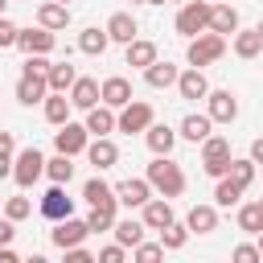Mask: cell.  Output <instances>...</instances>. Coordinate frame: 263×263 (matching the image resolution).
<instances>
[{"label":"cell","mask_w":263,"mask_h":263,"mask_svg":"<svg viewBox=\"0 0 263 263\" xmlns=\"http://www.w3.org/2000/svg\"><path fill=\"white\" fill-rule=\"evenodd\" d=\"M156 193H164V197H181L185 193V173H181V164H173L168 156H156L152 164H148V177H144Z\"/></svg>","instance_id":"cell-1"},{"label":"cell","mask_w":263,"mask_h":263,"mask_svg":"<svg viewBox=\"0 0 263 263\" xmlns=\"http://www.w3.org/2000/svg\"><path fill=\"white\" fill-rule=\"evenodd\" d=\"M226 53V37L222 33H214V29H205V33H197V37H189V66H210V62H218Z\"/></svg>","instance_id":"cell-2"},{"label":"cell","mask_w":263,"mask_h":263,"mask_svg":"<svg viewBox=\"0 0 263 263\" xmlns=\"http://www.w3.org/2000/svg\"><path fill=\"white\" fill-rule=\"evenodd\" d=\"M201 168L210 177H226V168H230V140L226 136H205L201 140Z\"/></svg>","instance_id":"cell-3"},{"label":"cell","mask_w":263,"mask_h":263,"mask_svg":"<svg viewBox=\"0 0 263 263\" xmlns=\"http://www.w3.org/2000/svg\"><path fill=\"white\" fill-rule=\"evenodd\" d=\"M210 8H214V4H205V0H189V4L177 12V33H181V37L205 33V29H210Z\"/></svg>","instance_id":"cell-4"},{"label":"cell","mask_w":263,"mask_h":263,"mask_svg":"<svg viewBox=\"0 0 263 263\" xmlns=\"http://www.w3.org/2000/svg\"><path fill=\"white\" fill-rule=\"evenodd\" d=\"M86 144H90V132H86V123H58V132H53V148L58 152H66V156H78V152H86Z\"/></svg>","instance_id":"cell-5"},{"label":"cell","mask_w":263,"mask_h":263,"mask_svg":"<svg viewBox=\"0 0 263 263\" xmlns=\"http://www.w3.org/2000/svg\"><path fill=\"white\" fill-rule=\"evenodd\" d=\"M41 173H45V156H41L37 148H25V152L12 160V181H16L21 189H29V185H33Z\"/></svg>","instance_id":"cell-6"},{"label":"cell","mask_w":263,"mask_h":263,"mask_svg":"<svg viewBox=\"0 0 263 263\" xmlns=\"http://www.w3.org/2000/svg\"><path fill=\"white\" fill-rule=\"evenodd\" d=\"M148 123H152V107H148V103H140V99L123 103V107H119V115H115V127H119V132H127V136H132V132H144Z\"/></svg>","instance_id":"cell-7"},{"label":"cell","mask_w":263,"mask_h":263,"mask_svg":"<svg viewBox=\"0 0 263 263\" xmlns=\"http://www.w3.org/2000/svg\"><path fill=\"white\" fill-rule=\"evenodd\" d=\"M86 234H90V226H86L82 218H74V214H70V218H58V226H53V247H62V251H66V247H78Z\"/></svg>","instance_id":"cell-8"},{"label":"cell","mask_w":263,"mask_h":263,"mask_svg":"<svg viewBox=\"0 0 263 263\" xmlns=\"http://www.w3.org/2000/svg\"><path fill=\"white\" fill-rule=\"evenodd\" d=\"M16 45H21L25 53H49V49L58 45V37H53V29L37 25V29H21V33H16Z\"/></svg>","instance_id":"cell-9"},{"label":"cell","mask_w":263,"mask_h":263,"mask_svg":"<svg viewBox=\"0 0 263 263\" xmlns=\"http://www.w3.org/2000/svg\"><path fill=\"white\" fill-rule=\"evenodd\" d=\"M115 197H119V205L140 210V205L152 197V185H148V181H140V177H127V181H119V185H115Z\"/></svg>","instance_id":"cell-10"},{"label":"cell","mask_w":263,"mask_h":263,"mask_svg":"<svg viewBox=\"0 0 263 263\" xmlns=\"http://www.w3.org/2000/svg\"><path fill=\"white\" fill-rule=\"evenodd\" d=\"M41 214H45L49 222H58V218H70V214H74V197H66V189L53 181V185H49V193L41 197Z\"/></svg>","instance_id":"cell-11"},{"label":"cell","mask_w":263,"mask_h":263,"mask_svg":"<svg viewBox=\"0 0 263 263\" xmlns=\"http://www.w3.org/2000/svg\"><path fill=\"white\" fill-rule=\"evenodd\" d=\"M205 103H210V111H205V115H210L214 123H230V119L238 115V99H234L230 90H210V95H205Z\"/></svg>","instance_id":"cell-12"},{"label":"cell","mask_w":263,"mask_h":263,"mask_svg":"<svg viewBox=\"0 0 263 263\" xmlns=\"http://www.w3.org/2000/svg\"><path fill=\"white\" fill-rule=\"evenodd\" d=\"M45 95H49V82H45V74H21V82H16V99H21L25 107H33V103H45Z\"/></svg>","instance_id":"cell-13"},{"label":"cell","mask_w":263,"mask_h":263,"mask_svg":"<svg viewBox=\"0 0 263 263\" xmlns=\"http://www.w3.org/2000/svg\"><path fill=\"white\" fill-rule=\"evenodd\" d=\"M99 99H103V103H107L111 111H119L123 103H132V82L115 74V78H107V82L99 86Z\"/></svg>","instance_id":"cell-14"},{"label":"cell","mask_w":263,"mask_h":263,"mask_svg":"<svg viewBox=\"0 0 263 263\" xmlns=\"http://www.w3.org/2000/svg\"><path fill=\"white\" fill-rule=\"evenodd\" d=\"M86 160L103 173V168H111V164L119 160V148H115L107 136H95V144H86Z\"/></svg>","instance_id":"cell-15"},{"label":"cell","mask_w":263,"mask_h":263,"mask_svg":"<svg viewBox=\"0 0 263 263\" xmlns=\"http://www.w3.org/2000/svg\"><path fill=\"white\" fill-rule=\"evenodd\" d=\"M82 197H86L90 205H103V210H115V205H119L115 185H107V181H99V177H90V181L82 185Z\"/></svg>","instance_id":"cell-16"},{"label":"cell","mask_w":263,"mask_h":263,"mask_svg":"<svg viewBox=\"0 0 263 263\" xmlns=\"http://www.w3.org/2000/svg\"><path fill=\"white\" fill-rule=\"evenodd\" d=\"M140 210H144V226H148V230H164V226L173 222V205H168V197H160V201L148 197Z\"/></svg>","instance_id":"cell-17"},{"label":"cell","mask_w":263,"mask_h":263,"mask_svg":"<svg viewBox=\"0 0 263 263\" xmlns=\"http://www.w3.org/2000/svg\"><path fill=\"white\" fill-rule=\"evenodd\" d=\"M177 90H181V99H205V95H210V82H205V74L193 66V70L177 74Z\"/></svg>","instance_id":"cell-18"},{"label":"cell","mask_w":263,"mask_h":263,"mask_svg":"<svg viewBox=\"0 0 263 263\" xmlns=\"http://www.w3.org/2000/svg\"><path fill=\"white\" fill-rule=\"evenodd\" d=\"M95 103H99V82H95V78H74V86H70V107L90 111Z\"/></svg>","instance_id":"cell-19"},{"label":"cell","mask_w":263,"mask_h":263,"mask_svg":"<svg viewBox=\"0 0 263 263\" xmlns=\"http://www.w3.org/2000/svg\"><path fill=\"white\" fill-rule=\"evenodd\" d=\"M144 140H148V148H152L156 156H168L173 144H177V132L164 127V123H148V127H144Z\"/></svg>","instance_id":"cell-20"},{"label":"cell","mask_w":263,"mask_h":263,"mask_svg":"<svg viewBox=\"0 0 263 263\" xmlns=\"http://www.w3.org/2000/svg\"><path fill=\"white\" fill-rule=\"evenodd\" d=\"M37 25H45V29H66V25H70V4H62V0L41 4V8H37Z\"/></svg>","instance_id":"cell-21"},{"label":"cell","mask_w":263,"mask_h":263,"mask_svg":"<svg viewBox=\"0 0 263 263\" xmlns=\"http://www.w3.org/2000/svg\"><path fill=\"white\" fill-rule=\"evenodd\" d=\"M86 132H90V136H107V132H115V111H111L107 103H103V107L95 103V107L86 111Z\"/></svg>","instance_id":"cell-22"},{"label":"cell","mask_w":263,"mask_h":263,"mask_svg":"<svg viewBox=\"0 0 263 263\" xmlns=\"http://www.w3.org/2000/svg\"><path fill=\"white\" fill-rule=\"evenodd\" d=\"M185 226H189V234H210L218 226V210L214 205H193L189 218H185Z\"/></svg>","instance_id":"cell-23"},{"label":"cell","mask_w":263,"mask_h":263,"mask_svg":"<svg viewBox=\"0 0 263 263\" xmlns=\"http://www.w3.org/2000/svg\"><path fill=\"white\" fill-rule=\"evenodd\" d=\"M144 230H148V226H144V218H140V222H136V218H123V222H115V226H111V234H115V242H119L123 251H127V247H136V242L144 238Z\"/></svg>","instance_id":"cell-24"},{"label":"cell","mask_w":263,"mask_h":263,"mask_svg":"<svg viewBox=\"0 0 263 263\" xmlns=\"http://www.w3.org/2000/svg\"><path fill=\"white\" fill-rule=\"evenodd\" d=\"M210 29L222 33V37H226V33H238V12H234L230 4H214V8H210Z\"/></svg>","instance_id":"cell-25"},{"label":"cell","mask_w":263,"mask_h":263,"mask_svg":"<svg viewBox=\"0 0 263 263\" xmlns=\"http://www.w3.org/2000/svg\"><path fill=\"white\" fill-rule=\"evenodd\" d=\"M177 74H181V70H177L173 62H152V66H144V82L156 86V90H160V86H173Z\"/></svg>","instance_id":"cell-26"},{"label":"cell","mask_w":263,"mask_h":263,"mask_svg":"<svg viewBox=\"0 0 263 263\" xmlns=\"http://www.w3.org/2000/svg\"><path fill=\"white\" fill-rule=\"evenodd\" d=\"M107 37H111V41H123V45H127V41L136 37V16H132V12H115V16L107 21Z\"/></svg>","instance_id":"cell-27"},{"label":"cell","mask_w":263,"mask_h":263,"mask_svg":"<svg viewBox=\"0 0 263 263\" xmlns=\"http://www.w3.org/2000/svg\"><path fill=\"white\" fill-rule=\"evenodd\" d=\"M152 62H156V45L132 37V41H127V66H140V70H144V66H152Z\"/></svg>","instance_id":"cell-28"},{"label":"cell","mask_w":263,"mask_h":263,"mask_svg":"<svg viewBox=\"0 0 263 263\" xmlns=\"http://www.w3.org/2000/svg\"><path fill=\"white\" fill-rule=\"evenodd\" d=\"M210 127H214L210 115H185V119H181V136L193 140V144H201V140L210 136Z\"/></svg>","instance_id":"cell-29"},{"label":"cell","mask_w":263,"mask_h":263,"mask_svg":"<svg viewBox=\"0 0 263 263\" xmlns=\"http://www.w3.org/2000/svg\"><path fill=\"white\" fill-rule=\"evenodd\" d=\"M107 45H111V37H107V29H86V33L78 37V49H82V53H90V58H99V53H107Z\"/></svg>","instance_id":"cell-30"},{"label":"cell","mask_w":263,"mask_h":263,"mask_svg":"<svg viewBox=\"0 0 263 263\" xmlns=\"http://www.w3.org/2000/svg\"><path fill=\"white\" fill-rule=\"evenodd\" d=\"M74 78H78V74H74V66H70V62H58V66H49V74H45L49 90H62V95L74 86Z\"/></svg>","instance_id":"cell-31"},{"label":"cell","mask_w":263,"mask_h":263,"mask_svg":"<svg viewBox=\"0 0 263 263\" xmlns=\"http://www.w3.org/2000/svg\"><path fill=\"white\" fill-rule=\"evenodd\" d=\"M45 119H49V123H66V119H70V99H66L62 90H49V95H45Z\"/></svg>","instance_id":"cell-32"},{"label":"cell","mask_w":263,"mask_h":263,"mask_svg":"<svg viewBox=\"0 0 263 263\" xmlns=\"http://www.w3.org/2000/svg\"><path fill=\"white\" fill-rule=\"evenodd\" d=\"M259 49H263V37H259V29L234 33V53H238V58H259Z\"/></svg>","instance_id":"cell-33"},{"label":"cell","mask_w":263,"mask_h":263,"mask_svg":"<svg viewBox=\"0 0 263 263\" xmlns=\"http://www.w3.org/2000/svg\"><path fill=\"white\" fill-rule=\"evenodd\" d=\"M45 177H49V181H58V185H70V177H74L70 156H66V152H58L53 160H45Z\"/></svg>","instance_id":"cell-34"},{"label":"cell","mask_w":263,"mask_h":263,"mask_svg":"<svg viewBox=\"0 0 263 263\" xmlns=\"http://www.w3.org/2000/svg\"><path fill=\"white\" fill-rule=\"evenodd\" d=\"M238 230H247V234H259V230H263V205H259V201L238 205Z\"/></svg>","instance_id":"cell-35"},{"label":"cell","mask_w":263,"mask_h":263,"mask_svg":"<svg viewBox=\"0 0 263 263\" xmlns=\"http://www.w3.org/2000/svg\"><path fill=\"white\" fill-rule=\"evenodd\" d=\"M238 197H242V185H234L230 177H218V189H214V205H238Z\"/></svg>","instance_id":"cell-36"},{"label":"cell","mask_w":263,"mask_h":263,"mask_svg":"<svg viewBox=\"0 0 263 263\" xmlns=\"http://www.w3.org/2000/svg\"><path fill=\"white\" fill-rule=\"evenodd\" d=\"M185 238H189V226H181L177 218L160 230V247H164V251H181V247H185Z\"/></svg>","instance_id":"cell-37"},{"label":"cell","mask_w":263,"mask_h":263,"mask_svg":"<svg viewBox=\"0 0 263 263\" xmlns=\"http://www.w3.org/2000/svg\"><path fill=\"white\" fill-rule=\"evenodd\" d=\"M226 177H230L234 185H242V189H247V185L255 181V160H234V156H230V168H226Z\"/></svg>","instance_id":"cell-38"},{"label":"cell","mask_w":263,"mask_h":263,"mask_svg":"<svg viewBox=\"0 0 263 263\" xmlns=\"http://www.w3.org/2000/svg\"><path fill=\"white\" fill-rule=\"evenodd\" d=\"M86 226H90V234H99V230H111V226H115V210L90 205V218H86Z\"/></svg>","instance_id":"cell-39"},{"label":"cell","mask_w":263,"mask_h":263,"mask_svg":"<svg viewBox=\"0 0 263 263\" xmlns=\"http://www.w3.org/2000/svg\"><path fill=\"white\" fill-rule=\"evenodd\" d=\"M132 255H136L140 263H156V259H164V247H160V242H144V238H140V242L132 247Z\"/></svg>","instance_id":"cell-40"},{"label":"cell","mask_w":263,"mask_h":263,"mask_svg":"<svg viewBox=\"0 0 263 263\" xmlns=\"http://www.w3.org/2000/svg\"><path fill=\"white\" fill-rule=\"evenodd\" d=\"M29 214H33V201H29V197H8V205H4V218L21 222V218H29Z\"/></svg>","instance_id":"cell-41"},{"label":"cell","mask_w":263,"mask_h":263,"mask_svg":"<svg viewBox=\"0 0 263 263\" xmlns=\"http://www.w3.org/2000/svg\"><path fill=\"white\" fill-rule=\"evenodd\" d=\"M16 33H21V29H16V25L8 21V16H0V49H8V45H16Z\"/></svg>","instance_id":"cell-42"},{"label":"cell","mask_w":263,"mask_h":263,"mask_svg":"<svg viewBox=\"0 0 263 263\" xmlns=\"http://www.w3.org/2000/svg\"><path fill=\"white\" fill-rule=\"evenodd\" d=\"M99 263H123V247H119V242L103 247V251H99Z\"/></svg>","instance_id":"cell-43"},{"label":"cell","mask_w":263,"mask_h":263,"mask_svg":"<svg viewBox=\"0 0 263 263\" xmlns=\"http://www.w3.org/2000/svg\"><path fill=\"white\" fill-rule=\"evenodd\" d=\"M255 259H259V247H251V242L234 247V263H255Z\"/></svg>","instance_id":"cell-44"},{"label":"cell","mask_w":263,"mask_h":263,"mask_svg":"<svg viewBox=\"0 0 263 263\" xmlns=\"http://www.w3.org/2000/svg\"><path fill=\"white\" fill-rule=\"evenodd\" d=\"M90 259H95V255H90L82 242H78V247H66V263H90Z\"/></svg>","instance_id":"cell-45"},{"label":"cell","mask_w":263,"mask_h":263,"mask_svg":"<svg viewBox=\"0 0 263 263\" xmlns=\"http://www.w3.org/2000/svg\"><path fill=\"white\" fill-rule=\"evenodd\" d=\"M12 234H16V230H12V218H0V247H8Z\"/></svg>","instance_id":"cell-46"},{"label":"cell","mask_w":263,"mask_h":263,"mask_svg":"<svg viewBox=\"0 0 263 263\" xmlns=\"http://www.w3.org/2000/svg\"><path fill=\"white\" fill-rule=\"evenodd\" d=\"M0 177H12V152H0Z\"/></svg>","instance_id":"cell-47"},{"label":"cell","mask_w":263,"mask_h":263,"mask_svg":"<svg viewBox=\"0 0 263 263\" xmlns=\"http://www.w3.org/2000/svg\"><path fill=\"white\" fill-rule=\"evenodd\" d=\"M16 148V140H12V132H0V152H12Z\"/></svg>","instance_id":"cell-48"},{"label":"cell","mask_w":263,"mask_h":263,"mask_svg":"<svg viewBox=\"0 0 263 263\" xmlns=\"http://www.w3.org/2000/svg\"><path fill=\"white\" fill-rule=\"evenodd\" d=\"M251 160H255V164H263V136L251 144Z\"/></svg>","instance_id":"cell-49"},{"label":"cell","mask_w":263,"mask_h":263,"mask_svg":"<svg viewBox=\"0 0 263 263\" xmlns=\"http://www.w3.org/2000/svg\"><path fill=\"white\" fill-rule=\"evenodd\" d=\"M0 263H16V251L12 247H0Z\"/></svg>","instance_id":"cell-50"},{"label":"cell","mask_w":263,"mask_h":263,"mask_svg":"<svg viewBox=\"0 0 263 263\" xmlns=\"http://www.w3.org/2000/svg\"><path fill=\"white\" fill-rule=\"evenodd\" d=\"M259 259H263V230H259Z\"/></svg>","instance_id":"cell-51"},{"label":"cell","mask_w":263,"mask_h":263,"mask_svg":"<svg viewBox=\"0 0 263 263\" xmlns=\"http://www.w3.org/2000/svg\"><path fill=\"white\" fill-rule=\"evenodd\" d=\"M4 8H8V0H0V16H4Z\"/></svg>","instance_id":"cell-52"},{"label":"cell","mask_w":263,"mask_h":263,"mask_svg":"<svg viewBox=\"0 0 263 263\" xmlns=\"http://www.w3.org/2000/svg\"><path fill=\"white\" fill-rule=\"evenodd\" d=\"M144 4H164V0H144Z\"/></svg>","instance_id":"cell-53"},{"label":"cell","mask_w":263,"mask_h":263,"mask_svg":"<svg viewBox=\"0 0 263 263\" xmlns=\"http://www.w3.org/2000/svg\"><path fill=\"white\" fill-rule=\"evenodd\" d=\"M259 37H263V21H259Z\"/></svg>","instance_id":"cell-54"},{"label":"cell","mask_w":263,"mask_h":263,"mask_svg":"<svg viewBox=\"0 0 263 263\" xmlns=\"http://www.w3.org/2000/svg\"><path fill=\"white\" fill-rule=\"evenodd\" d=\"M62 4H70V0H62Z\"/></svg>","instance_id":"cell-55"},{"label":"cell","mask_w":263,"mask_h":263,"mask_svg":"<svg viewBox=\"0 0 263 263\" xmlns=\"http://www.w3.org/2000/svg\"><path fill=\"white\" fill-rule=\"evenodd\" d=\"M140 4H144V0H140Z\"/></svg>","instance_id":"cell-56"},{"label":"cell","mask_w":263,"mask_h":263,"mask_svg":"<svg viewBox=\"0 0 263 263\" xmlns=\"http://www.w3.org/2000/svg\"><path fill=\"white\" fill-rule=\"evenodd\" d=\"M29 4H33V0H29Z\"/></svg>","instance_id":"cell-57"},{"label":"cell","mask_w":263,"mask_h":263,"mask_svg":"<svg viewBox=\"0 0 263 263\" xmlns=\"http://www.w3.org/2000/svg\"><path fill=\"white\" fill-rule=\"evenodd\" d=\"M259 205H263V201H259Z\"/></svg>","instance_id":"cell-58"}]
</instances>
